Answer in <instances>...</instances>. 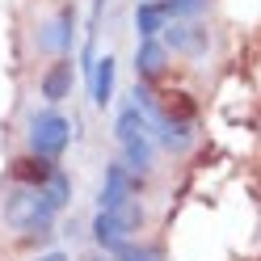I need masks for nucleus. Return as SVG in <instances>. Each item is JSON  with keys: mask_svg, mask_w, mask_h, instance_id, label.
Segmentation results:
<instances>
[{"mask_svg": "<svg viewBox=\"0 0 261 261\" xmlns=\"http://www.w3.org/2000/svg\"><path fill=\"white\" fill-rule=\"evenodd\" d=\"M89 261H114V257H110V253H97V257H89Z\"/></svg>", "mask_w": 261, "mask_h": 261, "instance_id": "21", "label": "nucleus"}, {"mask_svg": "<svg viewBox=\"0 0 261 261\" xmlns=\"http://www.w3.org/2000/svg\"><path fill=\"white\" fill-rule=\"evenodd\" d=\"M160 9H165V17H169V21H173V17L190 21L194 13H202V9H206V0H160Z\"/></svg>", "mask_w": 261, "mask_h": 261, "instance_id": "18", "label": "nucleus"}, {"mask_svg": "<svg viewBox=\"0 0 261 261\" xmlns=\"http://www.w3.org/2000/svg\"><path fill=\"white\" fill-rule=\"evenodd\" d=\"M68 143H72V122L63 114H55V110L34 114V122H30V148H34V156L59 160L68 152Z\"/></svg>", "mask_w": 261, "mask_h": 261, "instance_id": "2", "label": "nucleus"}, {"mask_svg": "<svg viewBox=\"0 0 261 261\" xmlns=\"http://www.w3.org/2000/svg\"><path fill=\"white\" fill-rule=\"evenodd\" d=\"M110 257H114V261H165L160 249H148V244H135V240H126L122 249H114Z\"/></svg>", "mask_w": 261, "mask_h": 261, "instance_id": "17", "label": "nucleus"}, {"mask_svg": "<svg viewBox=\"0 0 261 261\" xmlns=\"http://www.w3.org/2000/svg\"><path fill=\"white\" fill-rule=\"evenodd\" d=\"M34 261H68V253H42V257H34Z\"/></svg>", "mask_w": 261, "mask_h": 261, "instance_id": "20", "label": "nucleus"}, {"mask_svg": "<svg viewBox=\"0 0 261 261\" xmlns=\"http://www.w3.org/2000/svg\"><path fill=\"white\" fill-rule=\"evenodd\" d=\"M114 76H118V63L110 55H101V63H93V76H89V93H93V106L106 110L114 101Z\"/></svg>", "mask_w": 261, "mask_h": 261, "instance_id": "9", "label": "nucleus"}, {"mask_svg": "<svg viewBox=\"0 0 261 261\" xmlns=\"http://www.w3.org/2000/svg\"><path fill=\"white\" fill-rule=\"evenodd\" d=\"M72 42H76V17H72V9H63L59 17L42 30V46L51 55H59V59H72Z\"/></svg>", "mask_w": 261, "mask_h": 261, "instance_id": "5", "label": "nucleus"}, {"mask_svg": "<svg viewBox=\"0 0 261 261\" xmlns=\"http://www.w3.org/2000/svg\"><path fill=\"white\" fill-rule=\"evenodd\" d=\"M122 160H126V169L130 173H148L152 169V135H139V139H130V143H122Z\"/></svg>", "mask_w": 261, "mask_h": 261, "instance_id": "16", "label": "nucleus"}, {"mask_svg": "<svg viewBox=\"0 0 261 261\" xmlns=\"http://www.w3.org/2000/svg\"><path fill=\"white\" fill-rule=\"evenodd\" d=\"M55 173V160H42V156H21L17 165H13V177H17V186H42L46 177Z\"/></svg>", "mask_w": 261, "mask_h": 261, "instance_id": "12", "label": "nucleus"}, {"mask_svg": "<svg viewBox=\"0 0 261 261\" xmlns=\"http://www.w3.org/2000/svg\"><path fill=\"white\" fill-rule=\"evenodd\" d=\"M165 51H177V55H202L206 51V30L198 21H177V25H165Z\"/></svg>", "mask_w": 261, "mask_h": 261, "instance_id": "4", "label": "nucleus"}, {"mask_svg": "<svg viewBox=\"0 0 261 261\" xmlns=\"http://www.w3.org/2000/svg\"><path fill=\"white\" fill-rule=\"evenodd\" d=\"M165 9H160V0H143V5L135 9V30H139V38H156V34H165Z\"/></svg>", "mask_w": 261, "mask_h": 261, "instance_id": "13", "label": "nucleus"}, {"mask_svg": "<svg viewBox=\"0 0 261 261\" xmlns=\"http://www.w3.org/2000/svg\"><path fill=\"white\" fill-rule=\"evenodd\" d=\"M101 9H106V0H93V34H97V25H101Z\"/></svg>", "mask_w": 261, "mask_h": 261, "instance_id": "19", "label": "nucleus"}, {"mask_svg": "<svg viewBox=\"0 0 261 261\" xmlns=\"http://www.w3.org/2000/svg\"><path fill=\"white\" fill-rule=\"evenodd\" d=\"M5 219H9V227H17V232H25V236H46V232H51V223H55V211L46 206L42 190L17 186L5 198Z\"/></svg>", "mask_w": 261, "mask_h": 261, "instance_id": "1", "label": "nucleus"}, {"mask_svg": "<svg viewBox=\"0 0 261 261\" xmlns=\"http://www.w3.org/2000/svg\"><path fill=\"white\" fill-rule=\"evenodd\" d=\"M156 110H160V118L186 122V126L198 118V101H194L186 89H165V93H156Z\"/></svg>", "mask_w": 261, "mask_h": 261, "instance_id": "7", "label": "nucleus"}, {"mask_svg": "<svg viewBox=\"0 0 261 261\" xmlns=\"http://www.w3.org/2000/svg\"><path fill=\"white\" fill-rule=\"evenodd\" d=\"M38 190H42V198H46V206H51L55 215H59V211L72 202V177L63 173V169H55V173L46 177V181H42Z\"/></svg>", "mask_w": 261, "mask_h": 261, "instance_id": "14", "label": "nucleus"}, {"mask_svg": "<svg viewBox=\"0 0 261 261\" xmlns=\"http://www.w3.org/2000/svg\"><path fill=\"white\" fill-rule=\"evenodd\" d=\"M152 122H156V126H152V130H156V139L165 143L169 152H186V148H190V139H194V135H190V126H186V122H169V118H160V114H156Z\"/></svg>", "mask_w": 261, "mask_h": 261, "instance_id": "15", "label": "nucleus"}, {"mask_svg": "<svg viewBox=\"0 0 261 261\" xmlns=\"http://www.w3.org/2000/svg\"><path fill=\"white\" fill-rule=\"evenodd\" d=\"M126 202H135V177H130L126 165H110L106 169V181H101V194H97V211L118 215Z\"/></svg>", "mask_w": 261, "mask_h": 261, "instance_id": "3", "label": "nucleus"}, {"mask_svg": "<svg viewBox=\"0 0 261 261\" xmlns=\"http://www.w3.org/2000/svg\"><path fill=\"white\" fill-rule=\"evenodd\" d=\"M169 68V51H165V42L160 38H143L139 42V51H135V72L143 85H152V80H160Z\"/></svg>", "mask_w": 261, "mask_h": 261, "instance_id": "6", "label": "nucleus"}, {"mask_svg": "<svg viewBox=\"0 0 261 261\" xmlns=\"http://www.w3.org/2000/svg\"><path fill=\"white\" fill-rule=\"evenodd\" d=\"M93 240L101 244V253H114V249H122L130 240V227L118 215H110V211H97L93 215Z\"/></svg>", "mask_w": 261, "mask_h": 261, "instance_id": "8", "label": "nucleus"}, {"mask_svg": "<svg viewBox=\"0 0 261 261\" xmlns=\"http://www.w3.org/2000/svg\"><path fill=\"white\" fill-rule=\"evenodd\" d=\"M114 135H118V143H130V139H139V135H152V130H148V118H143V110H139L135 101H126V106L118 110Z\"/></svg>", "mask_w": 261, "mask_h": 261, "instance_id": "11", "label": "nucleus"}, {"mask_svg": "<svg viewBox=\"0 0 261 261\" xmlns=\"http://www.w3.org/2000/svg\"><path fill=\"white\" fill-rule=\"evenodd\" d=\"M72 80H76L72 59H55L51 68H46V76H42V97L46 101H63V97L72 93Z\"/></svg>", "mask_w": 261, "mask_h": 261, "instance_id": "10", "label": "nucleus"}]
</instances>
